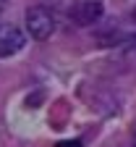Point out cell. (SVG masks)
<instances>
[{
  "instance_id": "8992f818",
  "label": "cell",
  "mask_w": 136,
  "mask_h": 147,
  "mask_svg": "<svg viewBox=\"0 0 136 147\" xmlns=\"http://www.w3.org/2000/svg\"><path fill=\"white\" fill-rule=\"evenodd\" d=\"M5 5H8V0H0V11H3Z\"/></svg>"
},
{
  "instance_id": "7a4b0ae2",
  "label": "cell",
  "mask_w": 136,
  "mask_h": 147,
  "mask_svg": "<svg viewBox=\"0 0 136 147\" xmlns=\"http://www.w3.org/2000/svg\"><path fill=\"white\" fill-rule=\"evenodd\" d=\"M102 13H105V8H102V3L100 0H79L73 8H71V18L79 26H92V24H97L102 18Z\"/></svg>"
},
{
  "instance_id": "5b68a950",
  "label": "cell",
  "mask_w": 136,
  "mask_h": 147,
  "mask_svg": "<svg viewBox=\"0 0 136 147\" xmlns=\"http://www.w3.org/2000/svg\"><path fill=\"white\" fill-rule=\"evenodd\" d=\"M58 147H81V142H60Z\"/></svg>"
},
{
  "instance_id": "6da1fadb",
  "label": "cell",
  "mask_w": 136,
  "mask_h": 147,
  "mask_svg": "<svg viewBox=\"0 0 136 147\" xmlns=\"http://www.w3.org/2000/svg\"><path fill=\"white\" fill-rule=\"evenodd\" d=\"M26 32H29L31 40H37V42L47 40V37L55 32V18H52V13L47 8H42V5H31L26 11Z\"/></svg>"
},
{
  "instance_id": "3957f363",
  "label": "cell",
  "mask_w": 136,
  "mask_h": 147,
  "mask_svg": "<svg viewBox=\"0 0 136 147\" xmlns=\"http://www.w3.org/2000/svg\"><path fill=\"white\" fill-rule=\"evenodd\" d=\"M24 45H26V37L16 24H0V58L18 53Z\"/></svg>"
},
{
  "instance_id": "52a82bcc",
  "label": "cell",
  "mask_w": 136,
  "mask_h": 147,
  "mask_svg": "<svg viewBox=\"0 0 136 147\" xmlns=\"http://www.w3.org/2000/svg\"><path fill=\"white\" fill-rule=\"evenodd\" d=\"M133 147H136V131H133Z\"/></svg>"
},
{
  "instance_id": "277c9868",
  "label": "cell",
  "mask_w": 136,
  "mask_h": 147,
  "mask_svg": "<svg viewBox=\"0 0 136 147\" xmlns=\"http://www.w3.org/2000/svg\"><path fill=\"white\" fill-rule=\"evenodd\" d=\"M121 45H123V47H126L128 53H136V34H123Z\"/></svg>"
}]
</instances>
